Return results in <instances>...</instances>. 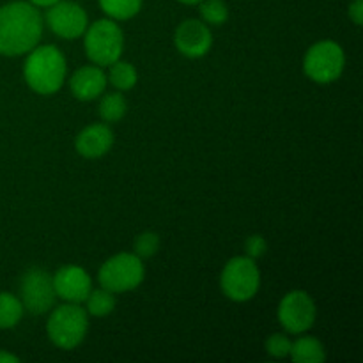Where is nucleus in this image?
I'll use <instances>...</instances> for the list:
<instances>
[{
	"label": "nucleus",
	"mask_w": 363,
	"mask_h": 363,
	"mask_svg": "<svg viewBox=\"0 0 363 363\" xmlns=\"http://www.w3.org/2000/svg\"><path fill=\"white\" fill-rule=\"evenodd\" d=\"M43 16L35 6L14 0L0 7V55L20 57L39 45Z\"/></svg>",
	"instance_id": "f257e3e1"
},
{
	"label": "nucleus",
	"mask_w": 363,
	"mask_h": 363,
	"mask_svg": "<svg viewBox=\"0 0 363 363\" xmlns=\"http://www.w3.org/2000/svg\"><path fill=\"white\" fill-rule=\"evenodd\" d=\"M67 64L62 52L53 45L35 46L27 53L23 78L28 87L43 96L55 94L66 80Z\"/></svg>",
	"instance_id": "f03ea898"
},
{
	"label": "nucleus",
	"mask_w": 363,
	"mask_h": 363,
	"mask_svg": "<svg viewBox=\"0 0 363 363\" xmlns=\"http://www.w3.org/2000/svg\"><path fill=\"white\" fill-rule=\"evenodd\" d=\"M89 330V314L78 303H64L52 311L46 321V333L59 350H74L84 342Z\"/></svg>",
	"instance_id": "7ed1b4c3"
},
{
	"label": "nucleus",
	"mask_w": 363,
	"mask_h": 363,
	"mask_svg": "<svg viewBox=\"0 0 363 363\" xmlns=\"http://www.w3.org/2000/svg\"><path fill=\"white\" fill-rule=\"evenodd\" d=\"M84 46L92 64L99 67H108L123 55V28L116 23V20H110V18L94 21L85 28Z\"/></svg>",
	"instance_id": "20e7f679"
},
{
	"label": "nucleus",
	"mask_w": 363,
	"mask_h": 363,
	"mask_svg": "<svg viewBox=\"0 0 363 363\" xmlns=\"http://www.w3.org/2000/svg\"><path fill=\"white\" fill-rule=\"evenodd\" d=\"M220 287L229 300L243 303L252 300L261 287V272L248 255L233 257L222 269Z\"/></svg>",
	"instance_id": "39448f33"
},
{
	"label": "nucleus",
	"mask_w": 363,
	"mask_h": 363,
	"mask_svg": "<svg viewBox=\"0 0 363 363\" xmlns=\"http://www.w3.org/2000/svg\"><path fill=\"white\" fill-rule=\"evenodd\" d=\"M145 268L142 259L135 254H117L105 261L99 268L98 280L103 289L110 293H128L144 282Z\"/></svg>",
	"instance_id": "423d86ee"
},
{
	"label": "nucleus",
	"mask_w": 363,
	"mask_h": 363,
	"mask_svg": "<svg viewBox=\"0 0 363 363\" xmlns=\"http://www.w3.org/2000/svg\"><path fill=\"white\" fill-rule=\"evenodd\" d=\"M346 66L342 46L335 41H319L308 48L303 59V71L315 84H332L339 80Z\"/></svg>",
	"instance_id": "0eeeda50"
},
{
	"label": "nucleus",
	"mask_w": 363,
	"mask_h": 363,
	"mask_svg": "<svg viewBox=\"0 0 363 363\" xmlns=\"http://www.w3.org/2000/svg\"><path fill=\"white\" fill-rule=\"evenodd\" d=\"M52 275L41 268H30L20 282V300L25 311L34 315L46 314L55 303Z\"/></svg>",
	"instance_id": "6e6552de"
},
{
	"label": "nucleus",
	"mask_w": 363,
	"mask_h": 363,
	"mask_svg": "<svg viewBox=\"0 0 363 363\" xmlns=\"http://www.w3.org/2000/svg\"><path fill=\"white\" fill-rule=\"evenodd\" d=\"M318 308L311 294L305 291H291L279 305V321L287 333H305L315 323Z\"/></svg>",
	"instance_id": "1a4fd4ad"
},
{
	"label": "nucleus",
	"mask_w": 363,
	"mask_h": 363,
	"mask_svg": "<svg viewBox=\"0 0 363 363\" xmlns=\"http://www.w3.org/2000/svg\"><path fill=\"white\" fill-rule=\"evenodd\" d=\"M46 25L57 38L73 41L84 35L89 25L87 13L80 4L73 0H59L57 4L48 7L45 16Z\"/></svg>",
	"instance_id": "9d476101"
},
{
	"label": "nucleus",
	"mask_w": 363,
	"mask_h": 363,
	"mask_svg": "<svg viewBox=\"0 0 363 363\" xmlns=\"http://www.w3.org/2000/svg\"><path fill=\"white\" fill-rule=\"evenodd\" d=\"M52 282L57 298L64 300L66 303H84L92 291L91 275L84 268L74 264H67L57 269L55 275L52 277Z\"/></svg>",
	"instance_id": "9b49d317"
},
{
	"label": "nucleus",
	"mask_w": 363,
	"mask_h": 363,
	"mask_svg": "<svg viewBox=\"0 0 363 363\" xmlns=\"http://www.w3.org/2000/svg\"><path fill=\"white\" fill-rule=\"evenodd\" d=\"M174 45L188 59H201L211 50L213 34L202 20H184L176 28Z\"/></svg>",
	"instance_id": "f8f14e48"
},
{
	"label": "nucleus",
	"mask_w": 363,
	"mask_h": 363,
	"mask_svg": "<svg viewBox=\"0 0 363 363\" xmlns=\"http://www.w3.org/2000/svg\"><path fill=\"white\" fill-rule=\"evenodd\" d=\"M106 84H108L106 73L96 64L82 66L69 78L71 94L80 101H92V99L99 98L105 92Z\"/></svg>",
	"instance_id": "ddd939ff"
},
{
	"label": "nucleus",
	"mask_w": 363,
	"mask_h": 363,
	"mask_svg": "<svg viewBox=\"0 0 363 363\" xmlns=\"http://www.w3.org/2000/svg\"><path fill=\"white\" fill-rule=\"evenodd\" d=\"M113 145V131L110 130L108 124H91L84 128L77 135L74 140V149L80 156L89 160L101 158L112 149Z\"/></svg>",
	"instance_id": "4468645a"
},
{
	"label": "nucleus",
	"mask_w": 363,
	"mask_h": 363,
	"mask_svg": "<svg viewBox=\"0 0 363 363\" xmlns=\"http://www.w3.org/2000/svg\"><path fill=\"white\" fill-rule=\"evenodd\" d=\"M289 357L294 363H323L326 360V351L315 337H300L291 346Z\"/></svg>",
	"instance_id": "2eb2a0df"
},
{
	"label": "nucleus",
	"mask_w": 363,
	"mask_h": 363,
	"mask_svg": "<svg viewBox=\"0 0 363 363\" xmlns=\"http://www.w3.org/2000/svg\"><path fill=\"white\" fill-rule=\"evenodd\" d=\"M98 2L103 13L106 14V18L124 21L131 20V18L140 13L144 0H98Z\"/></svg>",
	"instance_id": "dca6fc26"
},
{
	"label": "nucleus",
	"mask_w": 363,
	"mask_h": 363,
	"mask_svg": "<svg viewBox=\"0 0 363 363\" xmlns=\"http://www.w3.org/2000/svg\"><path fill=\"white\" fill-rule=\"evenodd\" d=\"M108 82L117 89V91H130L137 85L138 74L137 69L131 62L126 60H116L108 66Z\"/></svg>",
	"instance_id": "f3484780"
},
{
	"label": "nucleus",
	"mask_w": 363,
	"mask_h": 363,
	"mask_svg": "<svg viewBox=\"0 0 363 363\" xmlns=\"http://www.w3.org/2000/svg\"><path fill=\"white\" fill-rule=\"evenodd\" d=\"M23 311L20 298L11 293H0V330L14 328L23 318Z\"/></svg>",
	"instance_id": "a211bd4d"
},
{
	"label": "nucleus",
	"mask_w": 363,
	"mask_h": 363,
	"mask_svg": "<svg viewBox=\"0 0 363 363\" xmlns=\"http://www.w3.org/2000/svg\"><path fill=\"white\" fill-rule=\"evenodd\" d=\"M128 103L121 92H108L99 101V116L105 123H119L126 116Z\"/></svg>",
	"instance_id": "6ab92c4d"
},
{
	"label": "nucleus",
	"mask_w": 363,
	"mask_h": 363,
	"mask_svg": "<svg viewBox=\"0 0 363 363\" xmlns=\"http://www.w3.org/2000/svg\"><path fill=\"white\" fill-rule=\"evenodd\" d=\"M85 303H87L85 311H87L89 315L105 318V315L112 314L113 308H116V296L110 291L103 289V287L101 289H92Z\"/></svg>",
	"instance_id": "aec40b11"
},
{
	"label": "nucleus",
	"mask_w": 363,
	"mask_h": 363,
	"mask_svg": "<svg viewBox=\"0 0 363 363\" xmlns=\"http://www.w3.org/2000/svg\"><path fill=\"white\" fill-rule=\"evenodd\" d=\"M199 13L206 25H223L229 20V7L223 0H202L199 4Z\"/></svg>",
	"instance_id": "412c9836"
},
{
	"label": "nucleus",
	"mask_w": 363,
	"mask_h": 363,
	"mask_svg": "<svg viewBox=\"0 0 363 363\" xmlns=\"http://www.w3.org/2000/svg\"><path fill=\"white\" fill-rule=\"evenodd\" d=\"M133 254L138 255L140 259H149L152 255H156V252L160 250V236L156 233H142L140 236L135 240L133 243Z\"/></svg>",
	"instance_id": "4be33fe9"
},
{
	"label": "nucleus",
	"mask_w": 363,
	"mask_h": 363,
	"mask_svg": "<svg viewBox=\"0 0 363 363\" xmlns=\"http://www.w3.org/2000/svg\"><path fill=\"white\" fill-rule=\"evenodd\" d=\"M293 340L284 333H273L266 339V353L273 358H286L289 357Z\"/></svg>",
	"instance_id": "5701e85b"
},
{
	"label": "nucleus",
	"mask_w": 363,
	"mask_h": 363,
	"mask_svg": "<svg viewBox=\"0 0 363 363\" xmlns=\"http://www.w3.org/2000/svg\"><path fill=\"white\" fill-rule=\"evenodd\" d=\"M266 250H268V243H266V240L262 236H259V234H254V236L248 238L247 241H245V252H247V255L250 259H259L262 257V255L266 254Z\"/></svg>",
	"instance_id": "b1692460"
},
{
	"label": "nucleus",
	"mask_w": 363,
	"mask_h": 363,
	"mask_svg": "<svg viewBox=\"0 0 363 363\" xmlns=\"http://www.w3.org/2000/svg\"><path fill=\"white\" fill-rule=\"evenodd\" d=\"M347 14H350L351 21L360 27V25L363 23V0H353L350 6V11H347Z\"/></svg>",
	"instance_id": "393cba45"
},
{
	"label": "nucleus",
	"mask_w": 363,
	"mask_h": 363,
	"mask_svg": "<svg viewBox=\"0 0 363 363\" xmlns=\"http://www.w3.org/2000/svg\"><path fill=\"white\" fill-rule=\"evenodd\" d=\"M20 362V358L14 357V354L7 353V351L0 350V363H18Z\"/></svg>",
	"instance_id": "a878e982"
},
{
	"label": "nucleus",
	"mask_w": 363,
	"mask_h": 363,
	"mask_svg": "<svg viewBox=\"0 0 363 363\" xmlns=\"http://www.w3.org/2000/svg\"><path fill=\"white\" fill-rule=\"evenodd\" d=\"M27 2H30L32 6H35L39 9V7H46L48 9L50 6H53V4H57L59 0H27Z\"/></svg>",
	"instance_id": "bb28decb"
},
{
	"label": "nucleus",
	"mask_w": 363,
	"mask_h": 363,
	"mask_svg": "<svg viewBox=\"0 0 363 363\" xmlns=\"http://www.w3.org/2000/svg\"><path fill=\"white\" fill-rule=\"evenodd\" d=\"M181 4H184V6H197V4H201L202 0H179Z\"/></svg>",
	"instance_id": "cd10ccee"
}]
</instances>
